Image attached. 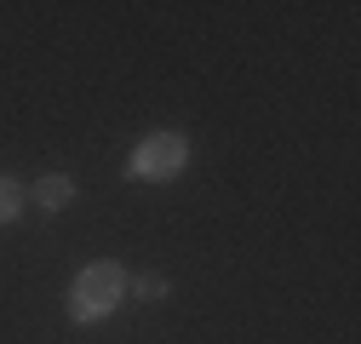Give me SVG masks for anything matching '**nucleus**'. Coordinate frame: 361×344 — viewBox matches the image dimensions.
Listing matches in <instances>:
<instances>
[{
	"mask_svg": "<svg viewBox=\"0 0 361 344\" xmlns=\"http://www.w3.org/2000/svg\"><path fill=\"white\" fill-rule=\"evenodd\" d=\"M29 201H35L40 212H63V207L75 201V178H69V172H47V178H35Z\"/></svg>",
	"mask_w": 361,
	"mask_h": 344,
	"instance_id": "3",
	"label": "nucleus"
},
{
	"mask_svg": "<svg viewBox=\"0 0 361 344\" xmlns=\"http://www.w3.org/2000/svg\"><path fill=\"white\" fill-rule=\"evenodd\" d=\"M132 293H138V298H149V305H161L172 287H166V276H138V281H132Z\"/></svg>",
	"mask_w": 361,
	"mask_h": 344,
	"instance_id": "5",
	"label": "nucleus"
},
{
	"mask_svg": "<svg viewBox=\"0 0 361 344\" xmlns=\"http://www.w3.org/2000/svg\"><path fill=\"white\" fill-rule=\"evenodd\" d=\"M190 172V138L184 133H144L138 149L126 155V178L132 184H172Z\"/></svg>",
	"mask_w": 361,
	"mask_h": 344,
	"instance_id": "2",
	"label": "nucleus"
},
{
	"mask_svg": "<svg viewBox=\"0 0 361 344\" xmlns=\"http://www.w3.org/2000/svg\"><path fill=\"white\" fill-rule=\"evenodd\" d=\"M23 201H29V190H23L18 178H6V172H0V224H12L18 212H23Z\"/></svg>",
	"mask_w": 361,
	"mask_h": 344,
	"instance_id": "4",
	"label": "nucleus"
},
{
	"mask_svg": "<svg viewBox=\"0 0 361 344\" xmlns=\"http://www.w3.org/2000/svg\"><path fill=\"white\" fill-rule=\"evenodd\" d=\"M126 287H132L126 264H115V258H92V264H86V270L69 281L63 310H69V321H80V327L109 321V316H115V305L126 298Z\"/></svg>",
	"mask_w": 361,
	"mask_h": 344,
	"instance_id": "1",
	"label": "nucleus"
}]
</instances>
